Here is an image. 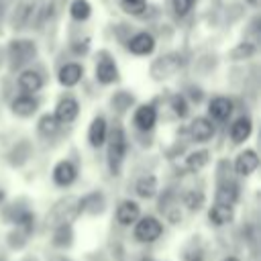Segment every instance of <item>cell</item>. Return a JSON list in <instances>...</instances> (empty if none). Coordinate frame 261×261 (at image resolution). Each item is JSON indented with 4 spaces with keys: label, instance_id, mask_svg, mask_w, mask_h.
Listing matches in <instances>:
<instances>
[{
    "label": "cell",
    "instance_id": "cell-1",
    "mask_svg": "<svg viewBox=\"0 0 261 261\" xmlns=\"http://www.w3.org/2000/svg\"><path fill=\"white\" fill-rule=\"evenodd\" d=\"M77 214H80V198L67 196V198H61L59 202L53 204L51 212L47 214V224L57 228V226L69 224Z\"/></svg>",
    "mask_w": 261,
    "mask_h": 261
},
{
    "label": "cell",
    "instance_id": "cell-2",
    "mask_svg": "<svg viewBox=\"0 0 261 261\" xmlns=\"http://www.w3.org/2000/svg\"><path fill=\"white\" fill-rule=\"evenodd\" d=\"M181 67H184V59H181L179 53H165V55L157 57V59L151 63L149 75H151L155 82H163V80L173 77Z\"/></svg>",
    "mask_w": 261,
    "mask_h": 261
},
{
    "label": "cell",
    "instance_id": "cell-3",
    "mask_svg": "<svg viewBox=\"0 0 261 261\" xmlns=\"http://www.w3.org/2000/svg\"><path fill=\"white\" fill-rule=\"evenodd\" d=\"M124 155H126V137H124L122 126L116 124L112 128L110 141H108V167H110L112 173H118L120 171L122 161H124Z\"/></svg>",
    "mask_w": 261,
    "mask_h": 261
},
{
    "label": "cell",
    "instance_id": "cell-4",
    "mask_svg": "<svg viewBox=\"0 0 261 261\" xmlns=\"http://www.w3.org/2000/svg\"><path fill=\"white\" fill-rule=\"evenodd\" d=\"M35 55H37V45L33 41H29V39H14L8 45V61H10V65L14 69L27 65L29 61H33Z\"/></svg>",
    "mask_w": 261,
    "mask_h": 261
},
{
    "label": "cell",
    "instance_id": "cell-5",
    "mask_svg": "<svg viewBox=\"0 0 261 261\" xmlns=\"http://www.w3.org/2000/svg\"><path fill=\"white\" fill-rule=\"evenodd\" d=\"M41 8H43V0H18L12 12V27L14 29L29 27L41 14Z\"/></svg>",
    "mask_w": 261,
    "mask_h": 261
},
{
    "label": "cell",
    "instance_id": "cell-6",
    "mask_svg": "<svg viewBox=\"0 0 261 261\" xmlns=\"http://www.w3.org/2000/svg\"><path fill=\"white\" fill-rule=\"evenodd\" d=\"M161 232H163V226H161V222L157 218L145 216V218L137 220V226H135L137 241H141V243H153V241H157L161 237Z\"/></svg>",
    "mask_w": 261,
    "mask_h": 261
},
{
    "label": "cell",
    "instance_id": "cell-7",
    "mask_svg": "<svg viewBox=\"0 0 261 261\" xmlns=\"http://www.w3.org/2000/svg\"><path fill=\"white\" fill-rule=\"evenodd\" d=\"M116 77H118L116 61L108 53H100V57L96 59V80L106 86V84H112Z\"/></svg>",
    "mask_w": 261,
    "mask_h": 261
},
{
    "label": "cell",
    "instance_id": "cell-8",
    "mask_svg": "<svg viewBox=\"0 0 261 261\" xmlns=\"http://www.w3.org/2000/svg\"><path fill=\"white\" fill-rule=\"evenodd\" d=\"M77 114H80V104H77V100L73 98V96H65V98H61L59 102H57V106H55V112H53V116L59 120V124L63 122H73L75 118H77Z\"/></svg>",
    "mask_w": 261,
    "mask_h": 261
},
{
    "label": "cell",
    "instance_id": "cell-9",
    "mask_svg": "<svg viewBox=\"0 0 261 261\" xmlns=\"http://www.w3.org/2000/svg\"><path fill=\"white\" fill-rule=\"evenodd\" d=\"M77 177V169L71 161H59L55 167H53V181L61 188L65 186H71Z\"/></svg>",
    "mask_w": 261,
    "mask_h": 261
},
{
    "label": "cell",
    "instance_id": "cell-10",
    "mask_svg": "<svg viewBox=\"0 0 261 261\" xmlns=\"http://www.w3.org/2000/svg\"><path fill=\"white\" fill-rule=\"evenodd\" d=\"M208 114L214 120H218V122L228 120V116L232 114V102H230V98H224V96L212 98L210 104H208Z\"/></svg>",
    "mask_w": 261,
    "mask_h": 261
},
{
    "label": "cell",
    "instance_id": "cell-11",
    "mask_svg": "<svg viewBox=\"0 0 261 261\" xmlns=\"http://www.w3.org/2000/svg\"><path fill=\"white\" fill-rule=\"evenodd\" d=\"M257 167H259V157L253 149H247V151L239 153V157L234 159V171L239 175H251Z\"/></svg>",
    "mask_w": 261,
    "mask_h": 261
},
{
    "label": "cell",
    "instance_id": "cell-12",
    "mask_svg": "<svg viewBox=\"0 0 261 261\" xmlns=\"http://www.w3.org/2000/svg\"><path fill=\"white\" fill-rule=\"evenodd\" d=\"M10 108H12V112H14L16 116L27 118V116H31L33 112H37V108H39V100H37L35 96L20 94V96H16V98L12 100Z\"/></svg>",
    "mask_w": 261,
    "mask_h": 261
},
{
    "label": "cell",
    "instance_id": "cell-13",
    "mask_svg": "<svg viewBox=\"0 0 261 261\" xmlns=\"http://www.w3.org/2000/svg\"><path fill=\"white\" fill-rule=\"evenodd\" d=\"M82 75H84V67H82L80 63H65V65H61L59 71H57L59 84H61V86H67V88L75 86V84L82 80Z\"/></svg>",
    "mask_w": 261,
    "mask_h": 261
},
{
    "label": "cell",
    "instance_id": "cell-14",
    "mask_svg": "<svg viewBox=\"0 0 261 261\" xmlns=\"http://www.w3.org/2000/svg\"><path fill=\"white\" fill-rule=\"evenodd\" d=\"M18 88H20L24 94L33 96L35 92H39V90L43 88V77H41V73L35 71V69H24V71L18 75Z\"/></svg>",
    "mask_w": 261,
    "mask_h": 261
},
{
    "label": "cell",
    "instance_id": "cell-15",
    "mask_svg": "<svg viewBox=\"0 0 261 261\" xmlns=\"http://www.w3.org/2000/svg\"><path fill=\"white\" fill-rule=\"evenodd\" d=\"M155 122H157V110H155L153 104H143V106L137 108V112H135V124H137V128L151 130L155 126Z\"/></svg>",
    "mask_w": 261,
    "mask_h": 261
},
{
    "label": "cell",
    "instance_id": "cell-16",
    "mask_svg": "<svg viewBox=\"0 0 261 261\" xmlns=\"http://www.w3.org/2000/svg\"><path fill=\"white\" fill-rule=\"evenodd\" d=\"M139 216H141V208H139L137 202H133V200L120 202V206H118V210H116V220H118L122 226H130L133 222L139 220Z\"/></svg>",
    "mask_w": 261,
    "mask_h": 261
},
{
    "label": "cell",
    "instance_id": "cell-17",
    "mask_svg": "<svg viewBox=\"0 0 261 261\" xmlns=\"http://www.w3.org/2000/svg\"><path fill=\"white\" fill-rule=\"evenodd\" d=\"M155 49V39L149 33H137L128 41V51L133 55H149Z\"/></svg>",
    "mask_w": 261,
    "mask_h": 261
},
{
    "label": "cell",
    "instance_id": "cell-18",
    "mask_svg": "<svg viewBox=\"0 0 261 261\" xmlns=\"http://www.w3.org/2000/svg\"><path fill=\"white\" fill-rule=\"evenodd\" d=\"M190 135H192L194 141L204 143V141L212 139V135H214V126H212V122H210L208 118H194L192 124H190Z\"/></svg>",
    "mask_w": 261,
    "mask_h": 261
},
{
    "label": "cell",
    "instance_id": "cell-19",
    "mask_svg": "<svg viewBox=\"0 0 261 261\" xmlns=\"http://www.w3.org/2000/svg\"><path fill=\"white\" fill-rule=\"evenodd\" d=\"M251 130H253V122H251V118H247V116H241V118H237L234 122H232V126H230V141L232 143H245L247 139H249V135H251Z\"/></svg>",
    "mask_w": 261,
    "mask_h": 261
},
{
    "label": "cell",
    "instance_id": "cell-20",
    "mask_svg": "<svg viewBox=\"0 0 261 261\" xmlns=\"http://www.w3.org/2000/svg\"><path fill=\"white\" fill-rule=\"evenodd\" d=\"M237 198H239V188L234 184L224 181V184L218 186V190H216V204L232 208V204L237 202Z\"/></svg>",
    "mask_w": 261,
    "mask_h": 261
},
{
    "label": "cell",
    "instance_id": "cell-21",
    "mask_svg": "<svg viewBox=\"0 0 261 261\" xmlns=\"http://www.w3.org/2000/svg\"><path fill=\"white\" fill-rule=\"evenodd\" d=\"M88 141L92 147H102V143L106 141V120L102 116H96L90 124L88 130Z\"/></svg>",
    "mask_w": 261,
    "mask_h": 261
},
{
    "label": "cell",
    "instance_id": "cell-22",
    "mask_svg": "<svg viewBox=\"0 0 261 261\" xmlns=\"http://www.w3.org/2000/svg\"><path fill=\"white\" fill-rule=\"evenodd\" d=\"M104 210V196L100 192H92L80 200V212L88 214H100Z\"/></svg>",
    "mask_w": 261,
    "mask_h": 261
},
{
    "label": "cell",
    "instance_id": "cell-23",
    "mask_svg": "<svg viewBox=\"0 0 261 261\" xmlns=\"http://www.w3.org/2000/svg\"><path fill=\"white\" fill-rule=\"evenodd\" d=\"M208 218L214 226H222V224H228L232 220V208L228 206H220V204H214L208 212Z\"/></svg>",
    "mask_w": 261,
    "mask_h": 261
},
{
    "label": "cell",
    "instance_id": "cell-24",
    "mask_svg": "<svg viewBox=\"0 0 261 261\" xmlns=\"http://www.w3.org/2000/svg\"><path fill=\"white\" fill-rule=\"evenodd\" d=\"M135 190H137V194L141 198H153L155 192H157V179H155V175H143V177H139Z\"/></svg>",
    "mask_w": 261,
    "mask_h": 261
},
{
    "label": "cell",
    "instance_id": "cell-25",
    "mask_svg": "<svg viewBox=\"0 0 261 261\" xmlns=\"http://www.w3.org/2000/svg\"><path fill=\"white\" fill-rule=\"evenodd\" d=\"M39 135L41 137H55L57 133H59V120L53 116V114H45V116H41V120H39Z\"/></svg>",
    "mask_w": 261,
    "mask_h": 261
},
{
    "label": "cell",
    "instance_id": "cell-26",
    "mask_svg": "<svg viewBox=\"0 0 261 261\" xmlns=\"http://www.w3.org/2000/svg\"><path fill=\"white\" fill-rule=\"evenodd\" d=\"M208 151L206 149H200V151H194V153H190L188 155V159H186V167L190 169V171H200L206 163H208Z\"/></svg>",
    "mask_w": 261,
    "mask_h": 261
},
{
    "label": "cell",
    "instance_id": "cell-27",
    "mask_svg": "<svg viewBox=\"0 0 261 261\" xmlns=\"http://www.w3.org/2000/svg\"><path fill=\"white\" fill-rule=\"evenodd\" d=\"M69 14L73 20H86L92 14V6L88 0H73L69 6Z\"/></svg>",
    "mask_w": 261,
    "mask_h": 261
},
{
    "label": "cell",
    "instance_id": "cell-28",
    "mask_svg": "<svg viewBox=\"0 0 261 261\" xmlns=\"http://www.w3.org/2000/svg\"><path fill=\"white\" fill-rule=\"evenodd\" d=\"M73 239V230L69 224H63V226H57L55 228V237H53V245L55 247H67Z\"/></svg>",
    "mask_w": 261,
    "mask_h": 261
},
{
    "label": "cell",
    "instance_id": "cell-29",
    "mask_svg": "<svg viewBox=\"0 0 261 261\" xmlns=\"http://www.w3.org/2000/svg\"><path fill=\"white\" fill-rule=\"evenodd\" d=\"M133 94H128V92H118V94H114L112 96V108L114 110H118V112H124L130 104H133Z\"/></svg>",
    "mask_w": 261,
    "mask_h": 261
},
{
    "label": "cell",
    "instance_id": "cell-30",
    "mask_svg": "<svg viewBox=\"0 0 261 261\" xmlns=\"http://www.w3.org/2000/svg\"><path fill=\"white\" fill-rule=\"evenodd\" d=\"M255 51H257V49H255V45L245 41V43H239V45L230 51V57H232V59H247V57L255 55Z\"/></svg>",
    "mask_w": 261,
    "mask_h": 261
},
{
    "label": "cell",
    "instance_id": "cell-31",
    "mask_svg": "<svg viewBox=\"0 0 261 261\" xmlns=\"http://www.w3.org/2000/svg\"><path fill=\"white\" fill-rule=\"evenodd\" d=\"M184 204H186L190 210H198V208L204 204V194H202L200 190H190V192H186V196H184Z\"/></svg>",
    "mask_w": 261,
    "mask_h": 261
},
{
    "label": "cell",
    "instance_id": "cell-32",
    "mask_svg": "<svg viewBox=\"0 0 261 261\" xmlns=\"http://www.w3.org/2000/svg\"><path fill=\"white\" fill-rule=\"evenodd\" d=\"M120 6L126 14H143L147 8L145 0H120Z\"/></svg>",
    "mask_w": 261,
    "mask_h": 261
},
{
    "label": "cell",
    "instance_id": "cell-33",
    "mask_svg": "<svg viewBox=\"0 0 261 261\" xmlns=\"http://www.w3.org/2000/svg\"><path fill=\"white\" fill-rule=\"evenodd\" d=\"M171 4H173V12H175L177 16H186V14L192 10L194 0H171Z\"/></svg>",
    "mask_w": 261,
    "mask_h": 261
},
{
    "label": "cell",
    "instance_id": "cell-34",
    "mask_svg": "<svg viewBox=\"0 0 261 261\" xmlns=\"http://www.w3.org/2000/svg\"><path fill=\"white\" fill-rule=\"evenodd\" d=\"M171 106H173V110H175L177 116H186V114H188V104H186L184 96H173Z\"/></svg>",
    "mask_w": 261,
    "mask_h": 261
},
{
    "label": "cell",
    "instance_id": "cell-35",
    "mask_svg": "<svg viewBox=\"0 0 261 261\" xmlns=\"http://www.w3.org/2000/svg\"><path fill=\"white\" fill-rule=\"evenodd\" d=\"M184 259L186 261H202V251L198 249V251H188L186 255H184Z\"/></svg>",
    "mask_w": 261,
    "mask_h": 261
},
{
    "label": "cell",
    "instance_id": "cell-36",
    "mask_svg": "<svg viewBox=\"0 0 261 261\" xmlns=\"http://www.w3.org/2000/svg\"><path fill=\"white\" fill-rule=\"evenodd\" d=\"M247 2H249L251 6H257V4H259V0H247Z\"/></svg>",
    "mask_w": 261,
    "mask_h": 261
},
{
    "label": "cell",
    "instance_id": "cell-37",
    "mask_svg": "<svg viewBox=\"0 0 261 261\" xmlns=\"http://www.w3.org/2000/svg\"><path fill=\"white\" fill-rule=\"evenodd\" d=\"M222 261H239V259H237V257H224Z\"/></svg>",
    "mask_w": 261,
    "mask_h": 261
},
{
    "label": "cell",
    "instance_id": "cell-38",
    "mask_svg": "<svg viewBox=\"0 0 261 261\" xmlns=\"http://www.w3.org/2000/svg\"><path fill=\"white\" fill-rule=\"evenodd\" d=\"M0 22H2V6H0Z\"/></svg>",
    "mask_w": 261,
    "mask_h": 261
}]
</instances>
